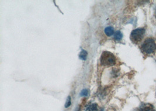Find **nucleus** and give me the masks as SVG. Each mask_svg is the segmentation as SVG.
<instances>
[{"label": "nucleus", "mask_w": 156, "mask_h": 111, "mask_svg": "<svg viewBox=\"0 0 156 111\" xmlns=\"http://www.w3.org/2000/svg\"><path fill=\"white\" fill-rule=\"evenodd\" d=\"M141 49L142 52L146 54L153 53L156 50V41L151 38H147L143 43Z\"/></svg>", "instance_id": "obj_1"}, {"label": "nucleus", "mask_w": 156, "mask_h": 111, "mask_svg": "<svg viewBox=\"0 0 156 111\" xmlns=\"http://www.w3.org/2000/svg\"><path fill=\"white\" fill-rule=\"evenodd\" d=\"M101 63L105 66H114L116 63V58L111 52H104L101 57Z\"/></svg>", "instance_id": "obj_2"}, {"label": "nucleus", "mask_w": 156, "mask_h": 111, "mask_svg": "<svg viewBox=\"0 0 156 111\" xmlns=\"http://www.w3.org/2000/svg\"><path fill=\"white\" fill-rule=\"evenodd\" d=\"M137 111H156L154 106L149 103H143Z\"/></svg>", "instance_id": "obj_4"}, {"label": "nucleus", "mask_w": 156, "mask_h": 111, "mask_svg": "<svg viewBox=\"0 0 156 111\" xmlns=\"http://www.w3.org/2000/svg\"><path fill=\"white\" fill-rule=\"evenodd\" d=\"M71 105V97L69 96L65 104V108H69Z\"/></svg>", "instance_id": "obj_9"}, {"label": "nucleus", "mask_w": 156, "mask_h": 111, "mask_svg": "<svg viewBox=\"0 0 156 111\" xmlns=\"http://www.w3.org/2000/svg\"><path fill=\"white\" fill-rule=\"evenodd\" d=\"M155 16H156V13H155Z\"/></svg>", "instance_id": "obj_11"}, {"label": "nucleus", "mask_w": 156, "mask_h": 111, "mask_svg": "<svg viewBox=\"0 0 156 111\" xmlns=\"http://www.w3.org/2000/svg\"><path fill=\"white\" fill-rule=\"evenodd\" d=\"M88 94V92L87 90H84L82 91L81 92V95L82 96H87Z\"/></svg>", "instance_id": "obj_10"}, {"label": "nucleus", "mask_w": 156, "mask_h": 111, "mask_svg": "<svg viewBox=\"0 0 156 111\" xmlns=\"http://www.w3.org/2000/svg\"><path fill=\"white\" fill-rule=\"evenodd\" d=\"M145 34V29L143 28H137L133 30L130 35V39L135 44L141 42Z\"/></svg>", "instance_id": "obj_3"}, {"label": "nucleus", "mask_w": 156, "mask_h": 111, "mask_svg": "<svg viewBox=\"0 0 156 111\" xmlns=\"http://www.w3.org/2000/svg\"><path fill=\"white\" fill-rule=\"evenodd\" d=\"M114 31V28H112V27H108L105 29V33L108 36H111L113 35Z\"/></svg>", "instance_id": "obj_6"}, {"label": "nucleus", "mask_w": 156, "mask_h": 111, "mask_svg": "<svg viewBox=\"0 0 156 111\" xmlns=\"http://www.w3.org/2000/svg\"><path fill=\"white\" fill-rule=\"evenodd\" d=\"M85 111H98V106L96 104H92L88 105Z\"/></svg>", "instance_id": "obj_5"}, {"label": "nucleus", "mask_w": 156, "mask_h": 111, "mask_svg": "<svg viewBox=\"0 0 156 111\" xmlns=\"http://www.w3.org/2000/svg\"><path fill=\"white\" fill-rule=\"evenodd\" d=\"M87 55H88V53L87 52V51L83 50H82V51L81 52V53H80L79 57H80V58L81 60H85L86 59H87Z\"/></svg>", "instance_id": "obj_8"}, {"label": "nucleus", "mask_w": 156, "mask_h": 111, "mask_svg": "<svg viewBox=\"0 0 156 111\" xmlns=\"http://www.w3.org/2000/svg\"><path fill=\"white\" fill-rule=\"evenodd\" d=\"M122 36H123V35H122V34L121 33V31L118 30L115 32V34L114 35V39L116 41H120L121 39H122Z\"/></svg>", "instance_id": "obj_7"}]
</instances>
